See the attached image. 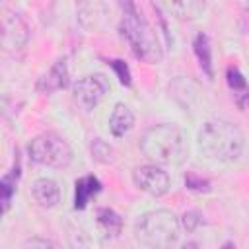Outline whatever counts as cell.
Masks as SVG:
<instances>
[{
  "instance_id": "8",
  "label": "cell",
  "mask_w": 249,
  "mask_h": 249,
  "mask_svg": "<svg viewBox=\"0 0 249 249\" xmlns=\"http://www.w3.org/2000/svg\"><path fill=\"white\" fill-rule=\"evenodd\" d=\"M29 39V29L18 12L6 10L2 16V45L6 51H18L25 47Z\"/></svg>"
},
{
  "instance_id": "22",
  "label": "cell",
  "mask_w": 249,
  "mask_h": 249,
  "mask_svg": "<svg viewBox=\"0 0 249 249\" xmlns=\"http://www.w3.org/2000/svg\"><path fill=\"white\" fill-rule=\"evenodd\" d=\"M56 243L49 241V239H39V237H33V239H27L23 241V247H54Z\"/></svg>"
},
{
  "instance_id": "5",
  "label": "cell",
  "mask_w": 249,
  "mask_h": 249,
  "mask_svg": "<svg viewBox=\"0 0 249 249\" xmlns=\"http://www.w3.org/2000/svg\"><path fill=\"white\" fill-rule=\"evenodd\" d=\"M27 156L33 163L60 169L72 161V148L62 136L54 132H45L29 142Z\"/></svg>"
},
{
  "instance_id": "6",
  "label": "cell",
  "mask_w": 249,
  "mask_h": 249,
  "mask_svg": "<svg viewBox=\"0 0 249 249\" xmlns=\"http://www.w3.org/2000/svg\"><path fill=\"white\" fill-rule=\"evenodd\" d=\"M111 89L107 78L103 74H93V76H86L82 80H78L72 88V93H74V101L86 109V111H91L95 109L103 97L107 95V91Z\"/></svg>"
},
{
  "instance_id": "18",
  "label": "cell",
  "mask_w": 249,
  "mask_h": 249,
  "mask_svg": "<svg viewBox=\"0 0 249 249\" xmlns=\"http://www.w3.org/2000/svg\"><path fill=\"white\" fill-rule=\"evenodd\" d=\"M185 185H187V189L196 191V193H208L210 191V181L200 177V175H196L195 171H189L185 175Z\"/></svg>"
},
{
  "instance_id": "15",
  "label": "cell",
  "mask_w": 249,
  "mask_h": 249,
  "mask_svg": "<svg viewBox=\"0 0 249 249\" xmlns=\"http://www.w3.org/2000/svg\"><path fill=\"white\" fill-rule=\"evenodd\" d=\"M97 224L103 231L105 237H119V233L123 231V218L111 210V208H99L97 210Z\"/></svg>"
},
{
  "instance_id": "20",
  "label": "cell",
  "mask_w": 249,
  "mask_h": 249,
  "mask_svg": "<svg viewBox=\"0 0 249 249\" xmlns=\"http://www.w3.org/2000/svg\"><path fill=\"white\" fill-rule=\"evenodd\" d=\"M202 222H204V220H202V214L196 212V210H189V212H185V214H183V220H181V224H183V228H185L187 233H193Z\"/></svg>"
},
{
  "instance_id": "11",
  "label": "cell",
  "mask_w": 249,
  "mask_h": 249,
  "mask_svg": "<svg viewBox=\"0 0 249 249\" xmlns=\"http://www.w3.org/2000/svg\"><path fill=\"white\" fill-rule=\"evenodd\" d=\"M31 195L33 198L43 206V208H53L60 202V189L53 179L41 177L35 179L31 185Z\"/></svg>"
},
{
  "instance_id": "2",
  "label": "cell",
  "mask_w": 249,
  "mask_h": 249,
  "mask_svg": "<svg viewBox=\"0 0 249 249\" xmlns=\"http://www.w3.org/2000/svg\"><path fill=\"white\" fill-rule=\"evenodd\" d=\"M119 4H121V10H123L121 35L128 43L134 56L144 60V62H150V64L161 62L163 54H161L158 35L154 33L150 23L142 18L134 0H119Z\"/></svg>"
},
{
  "instance_id": "12",
  "label": "cell",
  "mask_w": 249,
  "mask_h": 249,
  "mask_svg": "<svg viewBox=\"0 0 249 249\" xmlns=\"http://www.w3.org/2000/svg\"><path fill=\"white\" fill-rule=\"evenodd\" d=\"M132 126H134V113L130 111L128 105L117 103L115 109H113V113H111V117H109V130H111V134L117 136V138H121Z\"/></svg>"
},
{
  "instance_id": "9",
  "label": "cell",
  "mask_w": 249,
  "mask_h": 249,
  "mask_svg": "<svg viewBox=\"0 0 249 249\" xmlns=\"http://www.w3.org/2000/svg\"><path fill=\"white\" fill-rule=\"evenodd\" d=\"M160 6L179 21H191L204 14L206 0H158Z\"/></svg>"
},
{
  "instance_id": "4",
  "label": "cell",
  "mask_w": 249,
  "mask_h": 249,
  "mask_svg": "<svg viewBox=\"0 0 249 249\" xmlns=\"http://www.w3.org/2000/svg\"><path fill=\"white\" fill-rule=\"evenodd\" d=\"M179 231H181L179 218L167 208H158V210L146 212L138 220L134 228V237L146 247L163 249L179 241V235H181Z\"/></svg>"
},
{
  "instance_id": "1",
  "label": "cell",
  "mask_w": 249,
  "mask_h": 249,
  "mask_svg": "<svg viewBox=\"0 0 249 249\" xmlns=\"http://www.w3.org/2000/svg\"><path fill=\"white\" fill-rule=\"evenodd\" d=\"M198 148L210 160L231 163L239 160L245 150V134L237 124L224 119H214L200 128Z\"/></svg>"
},
{
  "instance_id": "16",
  "label": "cell",
  "mask_w": 249,
  "mask_h": 249,
  "mask_svg": "<svg viewBox=\"0 0 249 249\" xmlns=\"http://www.w3.org/2000/svg\"><path fill=\"white\" fill-rule=\"evenodd\" d=\"M18 179H19V165L16 161V165L2 177L0 181V196H2V210L8 212L10 210V202H12V196L16 193V185H18Z\"/></svg>"
},
{
  "instance_id": "19",
  "label": "cell",
  "mask_w": 249,
  "mask_h": 249,
  "mask_svg": "<svg viewBox=\"0 0 249 249\" xmlns=\"http://www.w3.org/2000/svg\"><path fill=\"white\" fill-rule=\"evenodd\" d=\"M109 66L117 72V76H119V82L123 84V86H130L132 84V78H130V70H128V66H126V62L124 60H119V58H115V60H109Z\"/></svg>"
},
{
  "instance_id": "3",
  "label": "cell",
  "mask_w": 249,
  "mask_h": 249,
  "mask_svg": "<svg viewBox=\"0 0 249 249\" xmlns=\"http://www.w3.org/2000/svg\"><path fill=\"white\" fill-rule=\"evenodd\" d=\"M140 150L154 163L177 165L187 156V140L181 128L175 124H154L144 132Z\"/></svg>"
},
{
  "instance_id": "7",
  "label": "cell",
  "mask_w": 249,
  "mask_h": 249,
  "mask_svg": "<svg viewBox=\"0 0 249 249\" xmlns=\"http://www.w3.org/2000/svg\"><path fill=\"white\" fill-rule=\"evenodd\" d=\"M132 181H134V185L140 191H144V193H148L152 196L165 195L169 191V185H171L169 175L161 167H158V165H142V167H136L134 173H132Z\"/></svg>"
},
{
  "instance_id": "10",
  "label": "cell",
  "mask_w": 249,
  "mask_h": 249,
  "mask_svg": "<svg viewBox=\"0 0 249 249\" xmlns=\"http://www.w3.org/2000/svg\"><path fill=\"white\" fill-rule=\"evenodd\" d=\"M68 86V68H66V62L64 60H56L51 70L39 78L37 82V91L41 93H53V91H58V89H64Z\"/></svg>"
},
{
  "instance_id": "14",
  "label": "cell",
  "mask_w": 249,
  "mask_h": 249,
  "mask_svg": "<svg viewBox=\"0 0 249 249\" xmlns=\"http://www.w3.org/2000/svg\"><path fill=\"white\" fill-rule=\"evenodd\" d=\"M193 49L195 54L198 58V64L202 68V72L208 78H214V68H212V47H210V39L204 33H198L193 41Z\"/></svg>"
},
{
  "instance_id": "17",
  "label": "cell",
  "mask_w": 249,
  "mask_h": 249,
  "mask_svg": "<svg viewBox=\"0 0 249 249\" xmlns=\"http://www.w3.org/2000/svg\"><path fill=\"white\" fill-rule=\"evenodd\" d=\"M91 156H93V160L99 161V163H111L115 152H113V148H111L105 140L95 138V140L91 142Z\"/></svg>"
},
{
  "instance_id": "21",
  "label": "cell",
  "mask_w": 249,
  "mask_h": 249,
  "mask_svg": "<svg viewBox=\"0 0 249 249\" xmlns=\"http://www.w3.org/2000/svg\"><path fill=\"white\" fill-rule=\"evenodd\" d=\"M228 84H230V88L231 89H235V91H243L245 88H247V82H245V78H243V74L237 70V68H228Z\"/></svg>"
},
{
  "instance_id": "13",
  "label": "cell",
  "mask_w": 249,
  "mask_h": 249,
  "mask_svg": "<svg viewBox=\"0 0 249 249\" xmlns=\"http://www.w3.org/2000/svg\"><path fill=\"white\" fill-rule=\"evenodd\" d=\"M101 191V183L93 175H86L76 181V196H74V208L84 210L91 196H95Z\"/></svg>"
}]
</instances>
